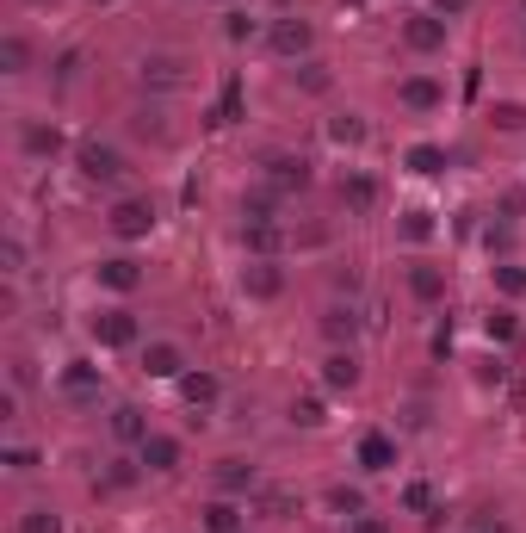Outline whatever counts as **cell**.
Wrapping results in <instances>:
<instances>
[{
    "mask_svg": "<svg viewBox=\"0 0 526 533\" xmlns=\"http://www.w3.org/2000/svg\"><path fill=\"white\" fill-rule=\"evenodd\" d=\"M217 490H223V497L254 490V465H248V459H223V465H217Z\"/></svg>",
    "mask_w": 526,
    "mask_h": 533,
    "instance_id": "2e32d148",
    "label": "cell"
},
{
    "mask_svg": "<svg viewBox=\"0 0 526 533\" xmlns=\"http://www.w3.org/2000/svg\"><path fill=\"white\" fill-rule=\"evenodd\" d=\"M490 118L502 124V131H521V124H526V106H521V100H502V106H495Z\"/></svg>",
    "mask_w": 526,
    "mask_h": 533,
    "instance_id": "f1b7e54d",
    "label": "cell"
},
{
    "mask_svg": "<svg viewBox=\"0 0 526 533\" xmlns=\"http://www.w3.org/2000/svg\"><path fill=\"white\" fill-rule=\"evenodd\" d=\"M403 236H409V242H427V236H433V223H427V212H415V217H409V223H403Z\"/></svg>",
    "mask_w": 526,
    "mask_h": 533,
    "instance_id": "d6a6232c",
    "label": "cell"
},
{
    "mask_svg": "<svg viewBox=\"0 0 526 533\" xmlns=\"http://www.w3.org/2000/svg\"><path fill=\"white\" fill-rule=\"evenodd\" d=\"M19 533H63V515L56 508H25L19 515Z\"/></svg>",
    "mask_w": 526,
    "mask_h": 533,
    "instance_id": "603a6c76",
    "label": "cell"
},
{
    "mask_svg": "<svg viewBox=\"0 0 526 533\" xmlns=\"http://www.w3.org/2000/svg\"><path fill=\"white\" fill-rule=\"evenodd\" d=\"M347 533H390V521H385V515H353Z\"/></svg>",
    "mask_w": 526,
    "mask_h": 533,
    "instance_id": "1f68e13d",
    "label": "cell"
},
{
    "mask_svg": "<svg viewBox=\"0 0 526 533\" xmlns=\"http://www.w3.org/2000/svg\"><path fill=\"white\" fill-rule=\"evenodd\" d=\"M142 372L149 379H186V354H180L174 341H149L142 348Z\"/></svg>",
    "mask_w": 526,
    "mask_h": 533,
    "instance_id": "ba28073f",
    "label": "cell"
},
{
    "mask_svg": "<svg viewBox=\"0 0 526 533\" xmlns=\"http://www.w3.org/2000/svg\"><path fill=\"white\" fill-rule=\"evenodd\" d=\"M409 291H415L421 304H440L446 298V273L440 267H409Z\"/></svg>",
    "mask_w": 526,
    "mask_h": 533,
    "instance_id": "ac0fdd59",
    "label": "cell"
},
{
    "mask_svg": "<svg viewBox=\"0 0 526 533\" xmlns=\"http://www.w3.org/2000/svg\"><path fill=\"white\" fill-rule=\"evenodd\" d=\"M322 329H328V341H353V329H359V317H353L347 304H335V311L322 317Z\"/></svg>",
    "mask_w": 526,
    "mask_h": 533,
    "instance_id": "7402d4cb",
    "label": "cell"
},
{
    "mask_svg": "<svg viewBox=\"0 0 526 533\" xmlns=\"http://www.w3.org/2000/svg\"><path fill=\"white\" fill-rule=\"evenodd\" d=\"M403 44H409V50H421V56L446 50V19H440V13H415V19L403 25Z\"/></svg>",
    "mask_w": 526,
    "mask_h": 533,
    "instance_id": "5b68a950",
    "label": "cell"
},
{
    "mask_svg": "<svg viewBox=\"0 0 526 533\" xmlns=\"http://www.w3.org/2000/svg\"><path fill=\"white\" fill-rule=\"evenodd\" d=\"M328 137H335V143H365V124L347 112V118H335V124H328Z\"/></svg>",
    "mask_w": 526,
    "mask_h": 533,
    "instance_id": "f546056e",
    "label": "cell"
},
{
    "mask_svg": "<svg viewBox=\"0 0 526 533\" xmlns=\"http://www.w3.org/2000/svg\"><path fill=\"white\" fill-rule=\"evenodd\" d=\"M322 385H328V391H353V385H359V360L353 354H328L322 360Z\"/></svg>",
    "mask_w": 526,
    "mask_h": 533,
    "instance_id": "5bb4252c",
    "label": "cell"
},
{
    "mask_svg": "<svg viewBox=\"0 0 526 533\" xmlns=\"http://www.w3.org/2000/svg\"><path fill=\"white\" fill-rule=\"evenodd\" d=\"M279 267H273V261H248L242 267V291L248 298H279Z\"/></svg>",
    "mask_w": 526,
    "mask_h": 533,
    "instance_id": "30bf717a",
    "label": "cell"
},
{
    "mask_svg": "<svg viewBox=\"0 0 526 533\" xmlns=\"http://www.w3.org/2000/svg\"><path fill=\"white\" fill-rule=\"evenodd\" d=\"M396 100L409 112H433V106H446V87H440L433 74H403V81H396Z\"/></svg>",
    "mask_w": 526,
    "mask_h": 533,
    "instance_id": "3957f363",
    "label": "cell"
},
{
    "mask_svg": "<svg viewBox=\"0 0 526 533\" xmlns=\"http://www.w3.org/2000/svg\"><path fill=\"white\" fill-rule=\"evenodd\" d=\"M137 335H142V322L131 317V311H100V317H93V341H100L105 354H118V348H137Z\"/></svg>",
    "mask_w": 526,
    "mask_h": 533,
    "instance_id": "7a4b0ae2",
    "label": "cell"
},
{
    "mask_svg": "<svg viewBox=\"0 0 526 533\" xmlns=\"http://www.w3.org/2000/svg\"><path fill=\"white\" fill-rule=\"evenodd\" d=\"M433 13L440 19H458V13H471V0H433Z\"/></svg>",
    "mask_w": 526,
    "mask_h": 533,
    "instance_id": "e575fe53",
    "label": "cell"
},
{
    "mask_svg": "<svg viewBox=\"0 0 526 533\" xmlns=\"http://www.w3.org/2000/svg\"><path fill=\"white\" fill-rule=\"evenodd\" d=\"M248 249H254L260 261H267V254L279 249V230H273V223H248Z\"/></svg>",
    "mask_w": 526,
    "mask_h": 533,
    "instance_id": "4316f807",
    "label": "cell"
},
{
    "mask_svg": "<svg viewBox=\"0 0 526 533\" xmlns=\"http://www.w3.org/2000/svg\"><path fill=\"white\" fill-rule=\"evenodd\" d=\"M477 533H508V528H477Z\"/></svg>",
    "mask_w": 526,
    "mask_h": 533,
    "instance_id": "d590c367",
    "label": "cell"
},
{
    "mask_svg": "<svg viewBox=\"0 0 526 533\" xmlns=\"http://www.w3.org/2000/svg\"><path fill=\"white\" fill-rule=\"evenodd\" d=\"M291 422H297V428H322V422H328V410H322L316 397H304V403H291Z\"/></svg>",
    "mask_w": 526,
    "mask_h": 533,
    "instance_id": "83f0119b",
    "label": "cell"
},
{
    "mask_svg": "<svg viewBox=\"0 0 526 533\" xmlns=\"http://www.w3.org/2000/svg\"><path fill=\"white\" fill-rule=\"evenodd\" d=\"M74 162H81V174H87V180H118V174H124V155H118L112 143H81Z\"/></svg>",
    "mask_w": 526,
    "mask_h": 533,
    "instance_id": "277c9868",
    "label": "cell"
},
{
    "mask_svg": "<svg viewBox=\"0 0 526 533\" xmlns=\"http://www.w3.org/2000/svg\"><path fill=\"white\" fill-rule=\"evenodd\" d=\"M100 285H105V291H137L142 267L131 261V254H112V261H100Z\"/></svg>",
    "mask_w": 526,
    "mask_h": 533,
    "instance_id": "9c48e42d",
    "label": "cell"
},
{
    "mask_svg": "<svg viewBox=\"0 0 526 533\" xmlns=\"http://www.w3.org/2000/svg\"><path fill=\"white\" fill-rule=\"evenodd\" d=\"M63 391H69V397H100V366L69 360V366H63Z\"/></svg>",
    "mask_w": 526,
    "mask_h": 533,
    "instance_id": "9a60e30c",
    "label": "cell"
},
{
    "mask_svg": "<svg viewBox=\"0 0 526 533\" xmlns=\"http://www.w3.org/2000/svg\"><path fill=\"white\" fill-rule=\"evenodd\" d=\"M483 329H490V341H514V311H490Z\"/></svg>",
    "mask_w": 526,
    "mask_h": 533,
    "instance_id": "4dcf8cb0",
    "label": "cell"
},
{
    "mask_svg": "<svg viewBox=\"0 0 526 533\" xmlns=\"http://www.w3.org/2000/svg\"><path fill=\"white\" fill-rule=\"evenodd\" d=\"M6 471H37V453L32 447H13V453H6Z\"/></svg>",
    "mask_w": 526,
    "mask_h": 533,
    "instance_id": "836d02e7",
    "label": "cell"
},
{
    "mask_svg": "<svg viewBox=\"0 0 526 533\" xmlns=\"http://www.w3.org/2000/svg\"><path fill=\"white\" fill-rule=\"evenodd\" d=\"M0 63H6V74H25V63H32L25 37H6V44H0Z\"/></svg>",
    "mask_w": 526,
    "mask_h": 533,
    "instance_id": "484cf974",
    "label": "cell"
},
{
    "mask_svg": "<svg viewBox=\"0 0 526 533\" xmlns=\"http://www.w3.org/2000/svg\"><path fill=\"white\" fill-rule=\"evenodd\" d=\"M267 44H273L279 56H310L316 32L304 25V19H273V32H267Z\"/></svg>",
    "mask_w": 526,
    "mask_h": 533,
    "instance_id": "52a82bcc",
    "label": "cell"
},
{
    "mask_svg": "<svg viewBox=\"0 0 526 533\" xmlns=\"http://www.w3.org/2000/svg\"><path fill=\"white\" fill-rule=\"evenodd\" d=\"M205 533H242V502L236 497L205 502Z\"/></svg>",
    "mask_w": 526,
    "mask_h": 533,
    "instance_id": "4fadbf2b",
    "label": "cell"
},
{
    "mask_svg": "<svg viewBox=\"0 0 526 533\" xmlns=\"http://www.w3.org/2000/svg\"><path fill=\"white\" fill-rule=\"evenodd\" d=\"M273 186H310V162H291V155H279V162H273Z\"/></svg>",
    "mask_w": 526,
    "mask_h": 533,
    "instance_id": "ffe728a7",
    "label": "cell"
},
{
    "mask_svg": "<svg viewBox=\"0 0 526 533\" xmlns=\"http://www.w3.org/2000/svg\"><path fill=\"white\" fill-rule=\"evenodd\" d=\"M180 397H186L192 410H217L223 385H217V372H186V379H180Z\"/></svg>",
    "mask_w": 526,
    "mask_h": 533,
    "instance_id": "7c38bea8",
    "label": "cell"
},
{
    "mask_svg": "<svg viewBox=\"0 0 526 533\" xmlns=\"http://www.w3.org/2000/svg\"><path fill=\"white\" fill-rule=\"evenodd\" d=\"M409 168H415V174H440V168H446V149H440V143H415V149H409Z\"/></svg>",
    "mask_w": 526,
    "mask_h": 533,
    "instance_id": "44dd1931",
    "label": "cell"
},
{
    "mask_svg": "<svg viewBox=\"0 0 526 533\" xmlns=\"http://www.w3.org/2000/svg\"><path fill=\"white\" fill-rule=\"evenodd\" d=\"M149 230H155V205L149 199H118L112 205V236L118 242H142Z\"/></svg>",
    "mask_w": 526,
    "mask_h": 533,
    "instance_id": "6da1fadb",
    "label": "cell"
},
{
    "mask_svg": "<svg viewBox=\"0 0 526 533\" xmlns=\"http://www.w3.org/2000/svg\"><path fill=\"white\" fill-rule=\"evenodd\" d=\"M137 459L149 465V471H174V465H180V440H174V434H149V440L137 447Z\"/></svg>",
    "mask_w": 526,
    "mask_h": 533,
    "instance_id": "8fae6325",
    "label": "cell"
},
{
    "mask_svg": "<svg viewBox=\"0 0 526 533\" xmlns=\"http://www.w3.org/2000/svg\"><path fill=\"white\" fill-rule=\"evenodd\" d=\"M112 434H118V440H149V428H142V410H131V403H124V410H112Z\"/></svg>",
    "mask_w": 526,
    "mask_h": 533,
    "instance_id": "d6986e66",
    "label": "cell"
},
{
    "mask_svg": "<svg viewBox=\"0 0 526 533\" xmlns=\"http://www.w3.org/2000/svg\"><path fill=\"white\" fill-rule=\"evenodd\" d=\"M359 471H396V440H390L385 428H372V434H359Z\"/></svg>",
    "mask_w": 526,
    "mask_h": 533,
    "instance_id": "8992f818",
    "label": "cell"
},
{
    "mask_svg": "<svg viewBox=\"0 0 526 533\" xmlns=\"http://www.w3.org/2000/svg\"><path fill=\"white\" fill-rule=\"evenodd\" d=\"M341 199H347V212H372V205H378V180L372 174H347L341 180Z\"/></svg>",
    "mask_w": 526,
    "mask_h": 533,
    "instance_id": "e0dca14e",
    "label": "cell"
},
{
    "mask_svg": "<svg viewBox=\"0 0 526 533\" xmlns=\"http://www.w3.org/2000/svg\"><path fill=\"white\" fill-rule=\"evenodd\" d=\"M490 273H495V291H502V298H521L526 291V273L514 267V261H502V267H490Z\"/></svg>",
    "mask_w": 526,
    "mask_h": 533,
    "instance_id": "cb8c5ba5",
    "label": "cell"
},
{
    "mask_svg": "<svg viewBox=\"0 0 526 533\" xmlns=\"http://www.w3.org/2000/svg\"><path fill=\"white\" fill-rule=\"evenodd\" d=\"M25 149H32V155H56V149H63V137H56L50 124H25Z\"/></svg>",
    "mask_w": 526,
    "mask_h": 533,
    "instance_id": "d4e9b609",
    "label": "cell"
}]
</instances>
